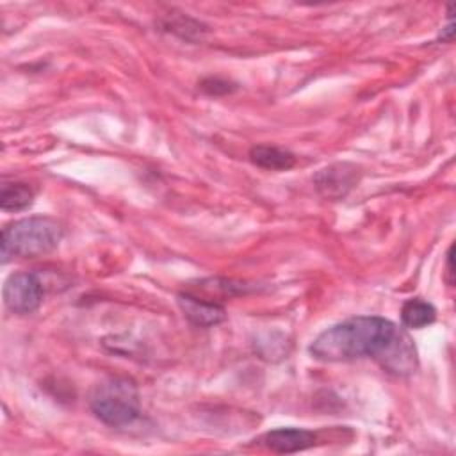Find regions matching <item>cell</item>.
Listing matches in <instances>:
<instances>
[{"instance_id":"obj_7","label":"cell","mask_w":456,"mask_h":456,"mask_svg":"<svg viewBox=\"0 0 456 456\" xmlns=\"http://www.w3.org/2000/svg\"><path fill=\"white\" fill-rule=\"evenodd\" d=\"M317 435L299 428H278L264 435V444L274 452H297L315 444Z\"/></svg>"},{"instance_id":"obj_9","label":"cell","mask_w":456,"mask_h":456,"mask_svg":"<svg viewBox=\"0 0 456 456\" xmlns=\"http://www.w3.org/2000/svg\"><path fill=\"white\" fill-rule=\"evenodd\" d=\"M436 319V310L429 301H424L420 297L408 299L401 308V321L406 328H424L429 326Z\"/></svg>"},{"instance_id":"obj_5","label":"cell","mask_w":456,"mask_h":456,"mask_svg":"<svg viewBox=\"0 0 456 456\" xmlns=\"http://www.w3.org/2000/svg\"><path fill=\"white\" fill-rule=\"evenodd\" d=\"M360 180V169L349 162H337L321 169L314 176L315 189L328 200L344 198Z\"/></svg>"},{"instance_id":"obj_3","label":"cell","mask_w":456,"mask_h":456,"mask_svg":"<svg viewBox=\"0 0 456 456\" xmlns=\"http://www.w3.org/2000/svg\"><path fill=\"white\" fill-rule=\"evenodd\" d=\"M89 408L107 426L132 424L141 413L139 388L134 379L125 376L105 378L91 388Z\"/></svg>"},{"instance_id":"obj_10","label":"cell","mask_w":456,"mask_h":456,"mask_svg":"<svg viewBox=\"0 0 456 456\" xmlns=\"http://www.w3.org/2000/svg\"><path fill=\"white\" fill-rule=\"evenodd\" d=\"M34 191L27 183H4L0 192V205L5 212H18L32 205Z\"/></svg>"},{"instance_id":"obj_4","label":"cell","mask_w":456,"mask_h":456,"mask_svg":"<svg viewBox=\"0 0 456 456\" xmlns=\"http://www.w3.org/2000/svg\"><path fill=\"white\" fill-rule=\"evenodd\" d=\"M43 285L32 273H16L4 285V303L14 314H32L43 303Z\"/></svg>"},{"instance_id":"obj_1","label":"cell","mask_w":456,"mask_h":456,"mask_svg":"<svg viewBox=\"0 0 456 456\" xmlns=\"http://www.w3.org/2000/svg\"><path fill=\"white\" fill-rule=\"evenodd\" d=\"M308 351L321 362L376 358L385 370L397 376L411 374L417 367L410 335L378 315H358L330 326L310 344Z\"/></svg>"},{"instance_id":"obj_2","label":"cell","mask_w":456,"mask_h":456,"mask_svg":"<svg viewBox=\"0 0 456 456\" xmlns=\"http://www.w3.org/2000/svg\"><path fill=\"white\" fill-rule=\"evenodd\" d=\"M62 239V226L48 216L23 217L2 230V262L12 256L34 258L50 253Z\"/></svg>"},{"instance_id":"obj_8","label":"cell","mask_w":456,"mask_h":456,"mask_svg":"<svg viewBox=\"0 0 456 456\" xmlns=\"http://www.w3.org/2000/svg\"><path fill=\"white\" fill-rule=\"evenodd\" d=\"M249 159L258 167L271 169V171H285L296 164V157L290 151L281 150L278 146H269V144L253 146L249 150Z\"/></svg>"},{"instance_id":"obj_11","label":"cell","mask_w":456,"mask_h":456,"mask_svg":"<svg viewBox=\"0 0 456 456\" xmlns=\"http://www.w3.org/2000/svg\"><path fill=\"white\" fill-rule=\"evenodd\" d=\"M201 89H203L205 93H208V94L217 96V94H226V93H230L233 87H232L230 82H226V80H221V78H207V80L201 82Z\"/></svg>"},{"instance_id":"obj_6","label":"cell","mask_w":456,"mask_h":456,"mask_svg":"<svg viewBox=\"0 0 456 456\" xmlns=\"http://www.w3.org/2000/svg\"><path fill=\"white\" fill-rule=\"evenodd\" d=\"M178 306L183 312V315L196 326H216L224 321L226 312L221 305L216 301H208L203 297H198L196 294L191 292H182L178 294Z\"/></svg>"}]
</instances>
